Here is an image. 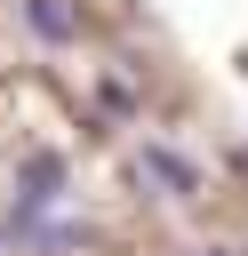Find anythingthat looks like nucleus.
Segmentation results:
<instances>
[{"label": "nucleus", "mask_w": 248, "mask_h": 256, "mask_svg": "<svg viewBox=\"0 0 248 256\" xmlns=\"http://www.w3.org/2000/svg\"><path fill=\"white\" fill-rule=\"evenodd\" d=\"M144 168L168 184V192H200V176H192V160H176L168 144H144Z\"/></svg>", "instance_id": "f03ea898"}, {"label": "nucleus", "mask_w": 248, "mask_h": 256, "mask_svg": "<svg viewBox=\"0 0 248 256\" xmlns=\"http://www.w3.org/2000/svg\"><path fill=\"white\" fill-rule=\"evenodd\" d=\"M56 192H64V152H24V168H16V232H32L40 224V208H56Z\"/></svg>", "instance_id": "f257e3e1"}, {"label": "nucleus", "mask_w": 248, "mask_h": 256, "mask_svg": "<svg viewBox=\"0 0 248 256\" xmlns=\"http://www.w3.org/2000/svg\"><path fill=\"white\" fill-rule=\"evenodd\" d=\"M24 24H32V32H40V40H72V32H80V24H72V8H64V0H24Z\"/></svg>", "instance_id": "7ed1b4c3"}, {"label": "nucleus", "mask_w": 248, "mask_h": 256, "mask_svg": "<svg viewBox=\"0 0 248 256\" xmlns=\"http://www.w3.org/2000/svg\"><path fill=\"white\" fill-rule=\"evenodd\" d=\"M208 256H224V248H208Z\"/></svg>", "instance_id": "20e7f679"}]
</instances>
